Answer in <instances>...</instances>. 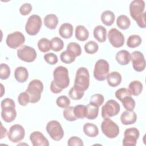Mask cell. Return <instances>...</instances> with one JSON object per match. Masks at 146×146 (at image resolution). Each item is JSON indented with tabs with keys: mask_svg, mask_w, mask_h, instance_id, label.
Instances as JSON below:
<instances>
[{
	"mask_svg": "<svg viewBox=\"0 0 146 146\" xmlns=\"http://www.w3.org/2000/svg\"><path fill=\"white\" fill-rule=\"evenodd\" d=\"M145 6L144 1L133 0L130 3L129 7L130 15L136 22L137 25L142 29L145 28L146 26Z\"/></svg>",
	"mask_w": 146,
	"mask_h": 146,
	"instance_id": "6da1fadb",
	"label": "cell"
},
{
	"mask_svg": "<svg viewBox=\"0 0 146 146\" xmlns=\"http://www.w3.org/2000/svg\"><path fill=\"white\" fill-rule=\"evenodd\" d=\"M1 117L7 123H10L15 120L17 116L15 103L10 98H5L1 103Z\"/></svg>",
	"mask_w": 146,
	"mask_h": 146,
	"instance_id": "7a4b0ae2",
	"label": "cell"
},
{
	"mask_svg": "<svg viewBox=\"0 0 146 146\" xmlns=\"http://www.w3.org/2000/svg\"><path fill=\"white\" fill-rule=\"evenodd\" d=\"M43 90V84L39 79H33L28 84L26 92L30 97V103H36L41 98V94Z\"/></svg>",
	"mask_w": 146,
	"mask_h": 146,
	"instance_id": "3957f363",
	"label": "cell"
},
{
	"mask_svg": "<svg viewBox=\"0 0 146 146\" xmlns=\"http://www.w3.org/2000/svg\"><path fill=\"white\" fill-rule=\"evenodd\" d=\"M54 82L60 88L63 90L70 84L68 71L64 66H59L56 67L53 71Z\"/></svg>",
	"mask_w": 146,
	"mask_h": 146,
	"instance_id": "277c9868",
	"label": "cell"
},
{
	"mask_svg": "<svg viewBox=\"0 0 146 146\" xmlns=\"http://www.w3.org/2000/svg\"><path fill=\"white\" fill-rule=\"evenodd\" d=\"M101 129L103 133L110 139L115 138L120 132L117 124L110 117L104 119L101 124Z\"/></svg>",
	"mask_w": 146,
	"mask_h": 146,
	"instance_id": "5b68a950",
	"label": "cell"
},
{
	"mask_svg": "<svg viewBox=\"0 0 146 146\" xmlns=\"http://www.w3.org/2000/svg\"><path fill=\"white\" fill-rule=\"evenodd\" d=\"M110 66L105 59H100L96 61L94 66V76L98 81H103L106 79L109 73Z\"/></svg>",
	"mask_w": 146,
	"mask_h": 146,
	"instance_id": "8992f818",
	"label": "cell"
},
{
	"mask_svg": "<svg viewBox=\"0 0 146 146\" xmlns=\"http://www.w3.org/2000/svg\"><path fill=\"white\" fill-rule=\"evenodd\" d=\"M46 131L51 138L55 141L60 140L64 136V131L57 120H51L46 125Z\"/></svg>",
	"mask_w": 146,
	"mask_h": 146,
	"instance_id": "52a82bcc",
	"label": "cell"
},
{
	"mask_svg": "<svg viewBox=\"0 0 146 146\" xmlns=\"http://www.w3.org/2000/svg\"><path fill=\"white\" fill-rule=\"evenodd\" d=\"M42 25V21L40 16L36 14L31 15L25 25L26 32L30 35H35L39 31Z\"/></svg>",
	"mask_w": 146,
	"mask_h": 146,
	"instance_id": "ba28073f",
	"label": "cell"
},
{
	"mask_svg": "<svg viewBox=\"0 0 146 146\" xmlns=\"http://www.w3.org/2000/svg\"><path fill=\"white\" fill-rule=\"evenodd\" d=\"M74 85L82 88L84 91L88 88L90 86V74L87 68L81 67L77 70Z\"/></svg>",
	"mask_w": 146,
	"mask_h": 146,
	"instance_id": "9c48e42d",
	"label": "cell"
},
{
	"mask_svg": "<svg viewBox=\"0 0 146 146\" xmlns=\"http://www.w3.org/2000/svg\"><path fill=\"white\" fill-rule=\"evenodd\" d=\"M120 110V104L115 100H108L102 108L103 118H108L117 115Z\"/></svg>",
	"mask_w": 146,
	"mask_h": 146,
	"instance_id": "30bf717a",
	"label": "cell"
},
{
	"mask_svg": "<svg viewBox=\"0 0 146 146\" xmlns=\"http://www.w3.org/2000/svg\"><path fill=\"white\" fill-rule=\"evenodd\" d=\"M17 56L21 60L30 63L35 60L37 54L33 47L27 45H23L17 50Z\"/></svg>",
	"mask_w": 146,
	"mask_h": 146,
	"instance_id": "8fae6325",
	"label": "cell"
},
{
	"mask_svg": "<svg viewBox=\"0 0 146 146\" xmlns=\"http://www.w3.org/2000/svg\"><path fill=\"white\" fill-rule=\"evenodd\" d=\"M25 42V37L20 31H14L7 35L6 43L11 48L15 49L22 46Z\"/></svg>",
	"mask_w": 146,
	"mask_h": 146,
	"instance_id": "7c38bea8",
	"label": "cell"
},
{
	"mask_svg": "<svg viewBox=\"0 0 146 146\" xmlns=\"http://www.w3.org/2000/svg\"><path fill=\"white\" fill-rule=\"evenodd\" d=\"M7 136L8 139L12 143H19L25 137V129L20 124H14L10 127Z\"/></svg>",
	"mask_w": 146,
	"mask_h": 146,
	"instance_id": "4fadbf2b",
	"label": "cell"
},
{
	"mask_svg": "<svg viewBox=\"0 0 146 146\" xmlns=\"http://www.w3.org/2000/svg\"><path fill=\"white\" fill-rule=\"evenodd\" d=\"M139 135V131L135 127H130L126 129L124 133L123 145L124 146H135Z\"/></svg>",
	"mask_w": 146,
	"mask_h": 146,
	"instance_id": "5bb4252c",
	"label": "cell"
},
{
	"mask_svg": "<svg viewBox=\"0 0 146 146\" xmlns=\"http://www.w3.org/2000/svg\"><path fill=\"white\" fill-rule=\"evenodd\" d=\"M107 36L110 43L114 47H121L124 43V35L115 28H112L108 31Z\"/></svg>",
	"mask_w": 146,
	"mask_h": 146,
	"instance_id": "9a60e30c",
	"label": "cell"
},
{
	"mask_svg": "<svg viewBox=\"0 0 146 146\" xmlns=\"http://www.w3.org/2000/svg\"><path fill=\"white\" fill-rule=\"evenodd\" d=\"M133 68L137 72H141L145 68V60L143 54L139 51H135L131 54Z\"/></svg>",
	"mask_w": 146,
	"mask_h": 146,
	"instance_id": "2e32d148",
	"label": "cell"
},
{
	"mask_svg": "<svg viewBox=\"0 0 146 146\" xmlns=\"http://www.w3.org/2000/svg\"><path fill=\"white\" fill-rule=\"evenodd\" d=\"M30 140L33 146H48L47 139L39 131H34L30 135Z\"/></svg>",
	"mask_w": 146,
	"mask_h": 146,
	"instance_id": "e0dca14e",
	"label": "cell"
},
{
	"mask_svg": "<svg viewBox=\"0 0 146 146\" xmlns=\"http://www.w3.org/2000/svg\"><path fill=\"white\" fill-rule=\"evenodd\" d=\"M137 120V115L133 111L126 110L122 112L120 115V120L124 125L134 124Z\"/></svg>",
	"mask_w": 146,
	"mask_h": 146,
	"instance_id": "ac0fdd59",
	"label": "cell"
},
{
	"mask_svg": "<svg viewBox=\"0 0 146 146\" xmlns=\"http://www.w3.org/2000/svg\"><path fill=\"white\" fill-rule=\"evenodd\" d=\"M115 59L120 65L125 66L130 62L131 55L129 51L125 50H121L117 52L115 55Z\"/></svg>",
	"mask_w": 146,
	"mask_h": 146,
	"instance_id": "d6986e66",
	"label": "cell"
},
{
	"mask_svg": "<svg viewBox=\"0 0 146 146\" xmlns=\"http://www.w3.org/2000/svg\"><path fill=\"white\" fill-rule=\"evenodd\" d=\"M29 77L27 69L23 66H19L15 68L14 71V78L19 83L25 82Z\"/></svg>",
	"mask_w": 146,
	"mask_h": 146,
	"instance_id": "ffe728a7",
	"label": "cell"
},
{
	"mask_svg": "<svg viewBox=\"0 0 146 146\" xmlns=\"http://www.w3.org/2000/svg\"><path fill=\"white\" fill-rule=\"evenodd\" d=\"M108 84L111 87H116L119 86L121 82V75L117 71H112L108 73L107 76Z\"/></svg>",
	"mask_w": 146,
	"mask_h": 146,
	"instance_id": "44dd1931",
	"label": "cell"
},
{
	"mask_svg": "<svg viewBox=\"0 0 146 146\" xmlns=\"http://www.w3.org/2000/svg\"><path fill=\"white\" fill-rule=\"evenodd\" d=\"M74 28L71 23L66 22L62 24L59 29V34L64 39L70 38L73 34Z\"/></svg>",
	"mask_w": 146,
	"mask_h": 146,
	"instance_id": "7402d4cb",
	"label": "cell"
},
{
	"mask_svg": "<svg viewBox=\"0 0 146 146\" xmlns=\"http://www.w3.org/2000/svg\"><path fill=\"white\" fill-rule=\"evenodd\" d=\"M93 35L98 42H104L107 38V30L103 26L98 25L94 29Z\"/></svg>",
	"mask_w": 146,
	"mask_h": 146,
	"instance_id": "603a6c76",
	"label": "cell"
},
{
	"mask_svg": "<svg viewBox=\"0 0 146 146\" xmlns=\"http://www.w3.org/2000/svg\"><path fill=\"white\" fill-rule=\"evenodd\" d=\"M58 18L54 14H49L44 17L45 26L51 30L55 29L58 24Z\"/></svg>",
	"mask_w": 146,
	"mask_h": 146,
	"instance_id": "cb8c5ba5",
	"label": "cell"
},
{
	"mask_svg": "<svg viewBox=\"0 0 146 146\" xmlns=\"http://www.w3.org/2000/svg\"><path fill=\"white\" fill-rule=\"evenodd\" d=\"M143 88V84L139 80L132 81L128 86V91L131 95L138 96L140 95Z\"/></svg>",
	"mask_w": 146,
	"mask_h": 146,
	"instance_id": "d4e9b609",
	"label": "cell"
},
{
	"mask_svg": "<svg viewBox=\"0 0 146 146\" xmlns=\"http://www.w3.org/2000/svg\"><path fill=\"white\" fill-rule=\"evenodd\" d=\"M83 132L88 137H94L99 134V129L95 124L91 123H85L83 128Z\"/></svg>",
	"mask_w": 146,
	"mask_h": 146,
	"instance_id": "484cf974",
	"label": "cell"
},
{
	"mask_svg": "<svg viewBox=\"0 0 146 146\" xmlns=\"http://www.w3.org/2000/svg\"><path fill=\"white\" fill-rule=\"evenodd\" d=\"M75 37L80 41L86 40L89 36L88 30L83 25H78L75 29Z\"/></svg>",
	"mask_w": 146,
	"mask_h": 146,
	"instance_id": "4316f807",
	"label": "cell"
},
{
	"mask_svg": "<svg viewBox=\"0 0 146 146\" xmlns=\"http://www.w3.org/2000/svg\"><path fill=\"white\" fill-rule=\"evenodd\" d=\"M99 113V107L95 104L90 103L86 106V117L89 120L96 119Z\"/></svg>",
	"mask_w": 146,
	"mask_h": 146,
	"instance_id": "83f0119b",
	"label": "cell"
},
{
	"mask_svg": "<svg viewBox=\"0 0 146 146\" xmlns=\"http://www.w3.org/2000/svg\"><path fill=\"white\" fill-rule=\"evenodd\" d=\"M100 18L103 24L107 26H110L114 23L115 15L112 11L105 10L102 13Z\"/></svg>",
	"mask_w": 146,
	"mask_h": 146,
	"instance_id": "f1b7e54d",
	"label": "cell"
},
{
	"mask_svg": "<svg viewBox=\"0 0 146 146\" xmlns=\"http://www.w3.org/2000/svg\"><path fill=\"white\" fill-rule=\"evenodd\" d=\"M84 90L76 85H74L71 87L68 92L69 96L73 100H80L81 99L84 95Z\"/></svg>",
	"mask_w": 146,
	"mask_h": 146,
	"instance_id": "f546056e",
	"label": "cell"
},
{
	"mask_svg": "<svg viewBox=\"0 0 146 146\" xmlns=\"http://www.w3.org/2000/svg\"><path fill=\"white\" fill-rule=\"evenodd\" d=\"M116 25L119 29L121 30H127L131 25V21L127 15H120L117 18Z\"/></svg>",
	"mask_w": 146,
	"mask_h": 146,
	"instance_id": "4dcf8cb0",
	"label": "cell"
},
{
	"mask_svg": "<svg viewBox=\"0 0 146 146\" xmlns=\"http://www.w3.org/2000/svg\"><path fill=\"white\" fill-rule=\"evenodd\" d=\"M142 42V39L139 35H131L127 39V45L130 48H135L140 45Z\"/></svg>",
	"mask_w": 146,
	"mask_h": 146,
	"instance_id": "1f68e13d",
	"label": "cell"
},
{
	"mask_svg": "<svg viewBox=\"0 0 146 146\" xmlns=\"http://www.w3.org/2000/svg\"><path fill=\"white\" fill-rule=\"evenodd\" d=\"M51 49L54 51H59L62 50L64 47V42L59 37H54L50 40Z\"/></svg>",
	"mask_w": 146,
	"mask_h": 146,
	"instance_id": "d6a6232c",
	"label": "cell"
},
{
	"mask_svg": "<svg viewBox=\"0 0 146 146\" xmlns=\"http://www.w3.org/2000/svg\"><path fill=\"white\" fill-rule=\"evenodd\" d=\"M39 50L43 52H46L50 50V40L46 38H42L39 40L37 43Z\"/></svg>",
	"mask_w": 146,
	"mask_h": 146,
	"instance_id": "836d02e7",
	"label": "cell"
},
{
	"mask_svg": "<svg viewBox=\"0 0 146 146\" xmlns=\"http://www.w3.org/2000/svg\"><path fill=\"white\" fill-rule=\"evenodd\" d=\"M67 51L71 52L76 57L81 55L82 48L79 44L76 42H70L67 46Z\"/></svg>",
	"mask_w": 146,
	"mask_h": 146,
	"instance_id": "e575fe53",
	"label": "cell"
},
{
	"mask_svg": "<svg viewBox=\"0 0 146 146\" xmlns=\"http://www.w3.org/2000/svg\"><path fill=\"white\" fill-rule=\"evenodd\" d=\"M121 102L122 103L124 108L128 111H133L135 107V101L131 96H127L121 100Z\"/></svg>",
	"mask_w": 146,
	"mask_h": 146,
	"instance_id": "d590c367",
	"label": "cell"
},
{
	"mask_svg": "<svg viewBox=\"0 0 146 146\" xmlns=\"http://www.w3.org/2000/svg\"><path fill=\"white\" fill-rule=\"evenodd\" d=\"M84 48L86 52L89 54H93L98 51L99 49V45L94 40H90L85 43Z\"/></svg>",
	"mask_w": 146,
	"mask_h": 146,
	"instance_id": "8d00e7d4",
	"label": "cell"
},
{
	"mask_svg": "<svg viewBox=\"0 0 146 146\" xmlns=\"http://www.w3.org/2000/svg\"><path fill=\"white\" fill-rule=\"evenodd\" d=\"M74 107L69 106L63 110V116L66 120L69 121H74L78 119L74 114Z\"/></svg>",
	"mask_w": 146,
	"mask_h": 146,
	"instance_id": "74e56055",
	"label": "cell"
},
{
	"mask_svg": "<svg viewBox=\"0 0 146 146\" xmlns=\"http://www.w3.org/2000/svg\"><path fill=\"white\" fill-rule=\"evenodd\" d=\"M76 56L68 51H63L60 55V59L61 61L66 64H70L75 61Z\"/></svg>",
	"mask_w": 146,
	"mask_h": 146,
	"instance_id": "f35d334b",
	"label": "cell"
},
{
	"mask_svg": "<svg viewBox=\"0 0 146 146\" xmlns=\"http://www.w3.org/2000/svg\"><path fill=\"white\" fill-rule=\"evenodd\" d=\"M74 112L78 119H83L86 115V106L83 104H78L74 107Z\"/></svg>",
	"mask_w": 146,
	"mask_h": 146,
	"instance_id": "ab89813d",
	"label": "cell"
},
{
	"mask_svg": "<svg viewBox=\"0 0 146 146\" xmlns=\"http://www.w3.org/2000/svg\"><path fill=\"white\" fill-rule=\"evenodd\" d=\"M10 67L5 63H1L0 66V78L2 80L7 79L10 75Z\"/></svg>",
	"mask_w": 146,
	"mask_h": 146,
	"instance_id": "60d3db41",
	"label": "cell"
},
{
	"mask_svg": "<svg viewBox=\"0 0 146 146\" xmlns=\"http://www.w3.org/2000/svg\"><path fill=\"white\" fill-rule=\"evenodd\" d=\"M56 103L58 107L66 108L70 106V100L67 96L61 95L57 98L56 100Z\"/></svg>",
	"mask_w": 146,
	"mask_h": 146,
	"instance_id": "b9f144b4",
	"label": "cell"
},
{
	"mask_svg": "<svg viewBox=\"0 0 146 146\" xmlns=\"http://www.w3.org/2000/svg\"><path fill=\"white\" fill-rule=\"evenodd\" d=\"M104 100V98L102 94H95L91 96L90 103H93L99 107L101 105L103 104Z\"/></svg>",
	"mask_w": 146,
	"mask_h": 146,
	"instance_id": "7bdbcfd3",
	"label": "cell"
},
{
	"mask_svg": "<svg viewBox=\"0 0 146 146\" xmlns=\"http://www.w3.org/2000/svg\"><path fill=\"white\" fill-rule=\"evenodd\" d=\"M115 95L116 98L119 99L120 102L121 100L127 96H131L127 88H120L117 90L115 93Z\"/></svg>",
	"mask_w": 146,
	"mask_h": 146,
	"instance_id": "ee69618b",
	"label": "cell"
},
{
	"mask_svg": "<svg viewBox=\"0 0 146 146\" xmlns=\"http://www.w3.org/2000/svg\"><path fill=\"white\" fill-rule=\"evenodd\" d=\"M44 60L48 64L51 65H54L57 63L58 61V56L56 54L52 53V52H49L47 53L44 55Z\"/></svg>",
	"mask_w": 146,
	"mask_h": 146,
	"instance_id": "f6af8a7d",
	"label": "cell"
},
{
	"mask_svg": "<svg viewBox=\"0 0 146 146\" xmlns=\"http://www.w3.org/2000/svg\"><path fill=\"white\" fill-rule=\"evenodd\" d=\"M18 102L22 106H26L30 103V97L29 94L25 91L20 93L18 96Z\"/></svg>",
	"mask_w": 146,
	"mask_h": 146,
	"instance_id": "bcb514c9",
	"label": "cell"
},
{
	"mask_svg": "<svg viewBox=\"0 0 146 146\" xmlns=\"http://www.w3.org/2000/svg\"><path fill=\"white\" fill-rule=\"evenodd\" d=\"M33 7L30 3H25L19 7V12L22 15H27L32 11Z\"/></svg>",
	"mask_w": 146,
	"mask_h": 146,
	"instance_id": "7dc6e473",
	"label": "cell"
},
{
	"mask_svg": "<svg viewBox=\"0 0 146 146\" xmlns=\"http://www.w3.org/2000/svg\"><path fill=\"white\" fill-rule=\"evenodd\" d=\"M67 145L69 146H73V145L83 146L84 144L82 140L80 138L75 136L71 137L68 139L67 141Z\"/></svg>",
	"mask_w": 146,
	"mask_h": 146,
	"instance_id": "c3c4849f",
	"label": "cell"
},
{
	"mask_svg": "<svg viewBox=\"0 0 146 146\" xmlns=\"http://www.w3.org/2000/svg\"><path fill=\"white\" fill-rule=\"evenodd\" d=\"M50 90L54 94H59L62 91V89L59 88L54 83V80H52L50 84Z\"/></svg>",
	"mask_w": 146,
	"mask_h": 146,
	"instance_id": "681fc988",
	"label": "cell"
},
{
	"mask_svg": "<svg viewBox=\"0 0 146 146\" xmlns=\"http://www.w3.org/2000/svg\"><path fill=\"white\" fill-rule=\"evenodd\" d=\"M1 137H0V139H3V137H5L6 136L7 132V129L3 127L2 124H1Z\"/></svg>",
	"mask_w": 146,
	"mask_h": 146,
	"instance_id": "f907efd6",
	"label": "cell"
},
{
	"mask_svg": "<svg viewBox=\"0 0 146 146\" xmlns=\"http://www.w3.org/2000/svg\"><path fill=\"white\" fill-rule=\"evenodd\" d=\"M1 97H2L3 96V94L4 93V91H5V90H3V86L2 84H1Z\"/></svg>",
	"mask_w": 146,
	"mask_h": 146,
	"instance_id": "816d5d0a",
	"label": "cell"
}]
</instances>
